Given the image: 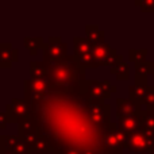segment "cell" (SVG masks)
I'll return each mask as SVG.
<instances>
[{"mask_svg": "<svg viewBox=\"0 0 154 154\" xmlns=\"http://www.w3.org/2000/svg\"><path fill=\"white\" fill-rule=\"evenodd\" d=\"M142 126H143V108L134 115H128V116L118 119V127L122 131H125L126 134L142 130Z\"/></svg>", "mask_w": 154, "mask_h": 154, "instance_id": "cell-7", "label": "cell"}, {"mask_svg": "<svg viewBox=\"0 0 154 154\" xmlns=\"http://www.w3.org/2000/svg\"><path fill=\"white\" fill-rule=\"evenodd\" d=\"M150 109H152V111H153V112H154V107H152V108H150Z\"/></svg>", "mask_w": 154, "mask_h": 154, "instance_id": "cell-32", "label": "cell"}, {"mask_svg": "<svg viewBox=\"0 0 154 154\" xmlns=\"http://www.w3.org/2000/svg\"><path fill=\"white\" fill-rule=\"evenodd\" d=\"M152 77H153V80H154V68H153V72H152Z\"/></svg>", "mask_w": 154, "mask_h": 154, "instance_id": "cell-31", "label": "cell"}, {"mask_svg": "<svg viewBox=\"0 0 154 154\" xmlns=\"http://www.w3.org/2000/svg\"><path fill=\"white\" fill-rule=\"evenodd\" d=\"M109 72H111V75L116 76V79L120 80V81H125V80L130 79V66H128L125 61L120 62V64L116 65V66L111 68Z\"/></svg>", "mask_w": 154, "mask_h": 154, "instance_id": "cell-18", "label": "cell"}, {"mask_svg": "<svg viewBox=\"0 0 154 154\" xmlns=\"http://www.w3.org/2000/svg\"><path fill=\"white\" fill-rule=\"evenodd\" d=\"M64 154H81V152H80V150L73 149V150H68V152H66V153H64Z\"/></svg>", "mask_w": 154, "mask_h": 154, "instance_id": "cell-28", "label": "cell"}, {"mask_svg": "<svg viewBox=\"0 0 154 154\" xmlns=\"http://www.w3.org/2000/svg\"><path fill=\"white\" fill-rule=\"evenodd\" d=\"M85 32H87L85 37L92 43V46L106 41V38H104V31L99 29L97 24H87V26H85Z\"/></svg>", "mask_w": 154, "mask_h": 154, "instance_id": "cell-13", "label": "cell"}, {"mask_svg": "<svg viewBox=\"0 0 154 154\" xmlns=\"http://www.w3.org/2000/svg\"><path fill=\"white\" fill-rule=\"evenodd\" d=\"M147 154H154V146L152 147V150H150V152H149V153H147Z\"/></svg>", "mask_w": 154, "mask_h": 154, "instance_id": "cell-30", "label": "cell"}, {"mask_svg": "<svg viewBox=\"0 0 154 154\" xmlns=\"http://www.w3.org/2000/svg\"><path fill=\"white\" fill-rule=\"evenodd\" d=\"M32 133H38V128H37L35 122L30 116L24 118V119H22L20 122L18 123V137L19 138H23V137L29 135V134H32Z\"/></svg>", "mask_w": 154, "mask_h": 154, "instance_id": "cell-14", "label": "cell"}, {"mask_svg": "<svg viewBox=\"0 0 154 154\" xmlns=\"http://www.w3.org/2000/svg\"><path fill=\"white\" fill-rule=\"evenodd\" d=\"M73 45H75L76 54L79 57L92 53L93 46H92V43L87 39V37H75L73 38Z\"/></svg>", "mask_w": 154, "mask_h": 154, "instance_id": "cell-15", "label": "cell"}, {"mask_svg": "<svg viewBox=\"0 0 154 154\" xmlns=\"http://www.w3.org/2000/svg\"><path fill=\"white\" fill-rule=\"evenodd\" d=\"M30 106L29 116L38 135L53 147L54 154L68 150L109 154L104 139L111 123L101 122L91 112L93 99L88 95V80L64 87H49L45 92L23 97Z\"/></svg>", "mask_w": 154, "mask_h": 154, "instance_id": "cell-1", "label": "cell"}, {"mask_svg": "<svg viewBox=\"0 0 154 154\" xmlns=\"http://www.w3.org/2000/svg\"><path fill=\"white\" fill-rule=\"evenodd\" d=\"M134 4L141 8L142 12H154V0H145V2L137 0Z\"/></svg>", "mask_w": 154, "mask_h": 154, "instance_id": "cell-23", "label": "cell"}, {"mask_svg": "<svg viewBox=\"0 0 154 154\" xmlns=\"http://www.w3.org/2000/svg\"><path fill=\"white\" fill-rule=\"evenodd\" d=\"M31 153L32 154H54V150L45 138L39 137L38 141L35 142V145L31 147Z\"/></svg>", "mask_w": 154, "mask_h": 154, "instance_id": "cell-17", "label": "cell"}, {"mask_svg": "<svg viewBox=\"0 0 154 154\" xmlns=\"http://www.w3.org/2000/svg\"><path fill=\"white\" fill-rule=\"evenodd\" d=\"M19 51L12 48L10 42L0 43V68H11L12 62L19 60Z\"/></svg>", "mask_w": 154, "mask_h": 154, "instance_id": "cell-8", "label": "cell"}, {"mask_svg": "<svg viewBox=\"0 0 154 154\" xmlns=\"http://www.w3.org/2000/svg\"><path fill=\"white\" fill-rule=\"evenodd\" d=\"M88 95L93 100L97 101H104L106 99L109 97L106 93V91H104L101 81H97V80H88Z\"/></svg>", "mask_w": 154, "mask_h": 154, "instance_id": "cell-11", "label": "cell"}, {"mask_svg": "<svg viewBox=\"0 0 154 154\" xmlns=\"http://www.w3.org/2000/svg\"><path fill=\"white\" fill-rule=\"evenodd\" d=\"M111 50H112V48L106 42V41L97 43V45H93L92 54H93V58H95V66L96 68L104 66V62H106L107 57H108V54Z\"/></svg>", "mask_w": 154, "mask_h": 154, "instance_id": "cell-10", "label": "cell"}, {"mask_svg": "<svg viewBox=\"0 0 154 154\" xmlns=\"http://www.w3.org/2000/svg\"><path fill=\"white\" fill-rule=\"evenodd\" d=\"M120 62H123V57L120 56V54H118L116 49H112V50L109 51L108 57H107L106 62H104V66L114 68V66H116V65H119Z\"/></svg>", "mask_w": 154, "mask_h": 154, "instance_id": "cell-21", "label": "cell"}, {"mask_svg": "<svg viewBox=\"0 0 154 154\" xmlns=\"http://www.w3.org/2000/svg\"><path fill=\"white\" fill-rule=\"evenodd\" d=\"M30 106L24 99L14 97L10 104L5 106V115L8 123H19L22 119L29 116Z\"/></svg>", "mask_w": 154, "mask_h": 154, "instance_id": "cell-5", "label": "cell"}, {"mask_svg": "<svg viewBox=\"0 0 154 154\" xmlns=\"http://www.w3.org/2000/svg\"><path fill=\"white\" fill-rule=\"evenodd\" d=\"M49 65V84L50 87H64L79 81H85V70L77 54H69L58 61L50 62Z\"/></svg>", "mask_w": 154, "mask_h": 154, "instance_id": "cell-2", "label": "cell"}, {"mask_svg": "<svg viewBox=\"0 0 154 154\" xmlns=\"http://www.w3.org/2000/svg\"><path fill=\"white\" fill-rule=\"evenodd\" d=\"M143 106H146V108L154 107V85H149V88H147L146 96H145V100H143Z\"/></svg>", "mask_w": 154, "mask_h": 154, "instance_id": "cell-24", "label": "cell"}, {"mask_svg": "<svg viewBox=\"0 0 154 154\" xmlns=\"http://www.w3.org/2000/svg\"><path fill=\"white\" fill-rule=\"evenodd\" d=\"M14 152H15V154H32L31 150H30V147L27 146L23 141H20L18 145H16V147L14 149Z\"/></svg>", "mask_w": 154, "mask_h": 154, "instance_id": "cell-25", "label": "cell"}, {"mask_svg": "<svg viewBox=\"0 0 154 154\" xmlns=\"http://www.w3.org/2000/svg\"><path fill=\"white\" fill-rule=\"evenodd\" d=\"M3 141H4V147L5 150H14L16 145L22 141L18 135H3Z\"/></svg>", "mask_w": 154, "mask_h": 154, "instance_id": "cell-22", "label": "cell"}, {"mask_svg": "<svg viewBox=\"0 0 154 154\" xmlns=\"http://www.w3.org/2000/svg\"><path fill=\"white\" fill-rule=\"evenodd\" d=\"M147 49H130L128 50V61L134 64H141L146 61Z\"/></svg>", "mask_w": 154, "mask_h": 154, "instance_id": "cell-19", "label": "cell"}, {"mask_svg": "<svg viewBox=\"0 0 154 154\" xmlns=\"http://www.w3.org/2000/svg\"><path fill=\"white\" fill-rule=\"evenodd\" d=\"M142 107L137 106L134 101H131L130 99H123V97H118L116 99V115L118 119L119 118H125L128 115H134L138 111H141Z\"/></svg>", "mask_w": 154, "mask_h": 154, "instance_id": "cell-9", "label": "cell"}, {"mask_svg": "<svg viewBox=\"0 0 154 154\" xmlns=\"http://www.w3.org/2000/svg\"><path fill=\"white\" fill-rule=\"evenodd\" d=\"M134 66H135V75L147 77L149 75H152L153 68H154V62L145 61V62H141V64H135Z\"/></svg>", "mask_w": 154, "mask_h": 154, "instance_id": "cell-20", "label": "cell"}, {"mask_svg": "<svg viewBox=\"0 0 154 154\" xmlns=\"http://www.w3.org/2000/svg\"><path fill=\"white\" fill-rule=\"evenodd\" d=\"M3 154H15V152H14V150H5Z\"/></svg>", "mask_w": 154, "mask_h": 154, "instance_id": "cell-29", "label": "cell"}, {"mask_svg": "<svg viewBox=\"0 0 154 154\" xmlns=\"http://www.w3.org/2000/svg\"><path fill=\"white\" fill-rule=\"evenodd\" d=\"M134 85L128 87V99L131 101L137 104V106L142 107L143 106V100H145V96H146L147 92V77L146 76H139L135 75L134 77Z\"/></svg>", "mask_w": 154, "mask_h": 154, "instance_id": "cell-6", "label": "cell"}, {"mask_svg": "<svg viewBox=\"0 0 154 154\" xmlns=\"http://www.w3.org/2000/svg\"><path fill=\"white\" fill-rule=\"evenodd\" d=\"M5 152V147H4V141H3V135H0V154H3Z\"/></svg>", "mask_w": 154, "mask_h": 154, "instance_id": "cell-27", "label": "cell"}, {"mask_svg": "<svg viewBox=\"0 0 154 154\" xmlns=\"http://www.w3.org/2000/svg\"><path fill=\"white\" fill-rule=\"evenodd\" d=\"M23 43H24V48L30 51L31 56H35L38 53V50L43 49V46H45L42 37H24Z\"/></svg>", "mask_w": 154, "mask_h": 154, "instance_id": "cell-16", "label": "cell"}, {"mask_svg": "<svg viewBox=\"0 0 154 154\" xmlns=\"http://www.w3.org/2000/svg\"><path fill=\"white\" fill-rule=\"evenodd\" d=\"M8 120H7V115L5 112H2L0 111V130H4L5 126H7Z\"/></svg>", "mask_w": 154, "mask_h": 154, "instance_id": "cell-26", "label": "cell"}, {"mask_svg": "<svg viewBox=\"0 0 154 154\" xmlns=\"http://www.w3.org/2000/svg\"><path fill=\"white\" fill-rule=\"evenodd\" d=\"M49 77V65L43 61L30 62V79L45 80Z\"/></svg>", "mask_w": 154, "mask_h": 154, "instance_id": "cell-12", "label": "cell"}, {"mask_svg": "<svg viewBox=\"0 0 154 154\" xmlns=\"http://www.w3.org/2000/svg\"><path fill=\"white\" fill-rule=\"evenodd\" d=\"M43 51V62L50 64V62L58 61L65 57H68V45L61 39V37H50L49 42L45 43L42 49Z\"/></svg>", "mask_w": 154, "mask_h": 154, "instance_id": "cell-3", "label": "cell"}, {"mask_svg": "<svg viewBox=\"0 0 154 154\" xmlns=\"http://www.w3.org/2000/svg\"><path fill=\"white\" fill-rule=\"evenodd\" d=\"M153 146H154V141H152L142 130L128 134V137H127L126 149L130 153H134V154L149 153Z\"/></svg>", "mask_w": 154, "mask_h": 154, "instance_id": "cell-4", "label": "cell"}]
</instances>
